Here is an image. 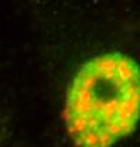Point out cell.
<instances>
[{
    "label": "cell",
    "mask_w": 140,
    "mask_h": 147,
    "mask_svg": "<svg viewBox=\"0 0 140 147\" xmlns=\"http://www.w3.org/2000/svg\"><path fill=\"white\" fill-rule=\"evenodd\" d=\"M72 147H113L140 122V65L120 51L87 58L72 75L61 110Z\"/></svg>",
    "instance_id": "1"
}]
</instances>
